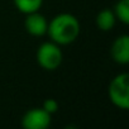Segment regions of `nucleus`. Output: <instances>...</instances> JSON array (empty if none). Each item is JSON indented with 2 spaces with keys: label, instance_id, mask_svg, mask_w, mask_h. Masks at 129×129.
I'll list each match as a JSON object with an SVG mask.
<instances>
[{
  "label": "nucleus",
  "instance_id": "nucleus-3",
  "mask_svg": "<svg viewBox=\"0 0 129 129\" xmlns=\"http://www.w3.org/2000/svg\"><path fill=\"white\" fill-rule=\"evenodd\" d=\"M62 51L59 46L54 42H44L39 46L37 51V62L39 66L47 71H53L59 67L62 63Z\"/></svg>",
  "mask_w": 129,
  "mask_h": 129
},
{
  "label": "nucleus",
  "instance_id": "nucleus-8",
  "mask_svg": "<svg viewBox=\"0 0 129 129\" xmlns=\"http://www.w3.org/2000/svg\"><path fill=\"white\" fill-rule=\"evenodd\" d=\"M43 0H14V5L20 13L30 14L34 12H38L42 7Z\"/></svg>",
  "mask_w": 129,
  "mask_h": 129
},
{
  "label": "nucleus",
  "instance_id": "nucleus-9",
  "mask_svg": "<svg viewBox=\"0 0 129 129\" xmlns=\"http://www.w3.org/2000/svg\"><path fill=\"white\" fill-rule=\"evenodd\" d=\"M115 17L124 24L129 23V0H119L114 9Z\"/></svg>",
  "mask_w": 129,
  "mask_h": 129
},
{
  "label": "nucleus",
  "instance_id": "nucleus-7",
  "mask_svg": "<svg viewBox=\"0 0 129 129\" xmlns=\"http://www.w3.org/2000/svg\"><path fill=\"white\" fill-rule=\"evenodd\" d=\"M116 22V17L113 10L109 9H103L98 15H96V27L103 30V32H109L114 28Z\"/></svg>",
  "mask_w": 129,
  "mask_h": 129
},
{
  "label": "nucleus",
  "instance_id": "nucleus-10",
  "mask_svg": "<svg viewBox=\"0 0 129 129\" xmlns=\"http://www.w3.org/2000/svg\"><path fill=\"white\" fill-rule=\"evenodd\" d=\"M47 113H49L51 115L53 113H56L58 110V103L54 100V99H46L43 101V106H42Z\"/></svg>",
  "mask_w": 129,
  "mask_h": 129
},
{
  "label": "nucleus",
  "instance_id": "nucleus-4",
  "mask_svg": "<svg viewBox=\"0 0 129 129\" xmlns=\"http://www.w3.org/2000/svg\"><path fill=\"white\" fill-rule=\"evenodd\" d=\"M51 125V114L43 108H33L28 110L22 118V126L24 129H46Z\"/></svg>",
  "mask_w": 129,
  "mask_h": 129
},
{
  "label": "nucleus",
  "instance_id": "nucleus-6",
  "mask_svg": "<svg viewBox=\"0 0 129 129\" xmlns=\"http://www.w3.org/2000/svg\"><path fill=\"white\" fill-rule=\"evenodd\" d=\"M111 57L119 64L129 62V36L123 34L118 37L111 46Z\"/></svg>",
  "mask_w": 129,
  "mask_h": 129
},
{
  "label": "nucleus",
  "instance_id": "nucleus-1",
  "mask_svg": "<svg viewBox=\"0 0 129 129\" xmlns=\"http://www.w3.org/2000/svg\"><path fill=\"white\" fill-rule=\"evenodd\" d=\"M47 33L51 41L58 46L70 44L80 34V22L70 13H61L48 23Z\"/></svg>",
  "mask_w": 129,
  "mask_h": 129
},
{
  "label": "nucleus",
  "instance_id": "nucleus-2",
  "mask_svg": "<svg viewBox=\"0 0 129 129\" xmlns=\"http://www.w3.org/2000/svg\"><path fill=\"white\" fill-rule=\"evenodd\" d=\"M110 101L119 109H129V75L126 72L116 75L109 85Z\"/></svg>",
  "mask_w": 129,
  "mask_h": 129
},
{
  "label": "nucleus",
  "instance_id": "nucleus-5",
  "mask_svg": "<svg viewBox=\"0 0 129 129\" xmlns=\"http://www.w3.org/2000/svg\"><path fill=\"white\" fill-rule=\"evenodd\" d=\"M24 27L30 36L42 37L47 33L48 22L42 14H39L38 12H34V13L27 14V18L24 20Z\"/></svg>",
  "mask_w": 129,
  "mask_h": 129
}]
</instances>
